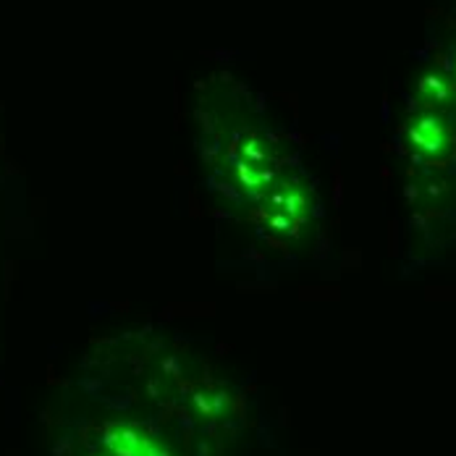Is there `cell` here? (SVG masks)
Instances as JSON below:
<instances>
[{
	"label": "cell",
	"instance_id": "3",
	"mask_svg": "<svg viewBox=\"0 0 456 456\" xmlns=\"http://www.w3.org/2000/svg\"><path fill=\"white\" fill-rule=\"evenodd\" d=\"M286 208H289V213H297V216H299V213L305 210V197H299V194H297V197H289Z\"/></svg>",
	"mask_w": 456,
	"mask_h": 456
},
{
	"label": "cell",
	"instance_id": "1",
	"mask_svg": "<svg viewBox=\"0 0 456 456\" xmlns=\"http://www.w3.org/2000/svg\"><path fill=\"white\" fill-rule=\"evenodd\" d=\"M105 444L113 452V456H171L168 449L152 444L139 430L126 428V425H113L105 436Z\"/></svg>",
	"mask_w": 456,
	"mask_h": 456
},
{
	"label": "cell",
	"instance_id": "4",
	"mask_svg": "<svg viewBox=\"0 0 456 456\" xmlns=\"http://www.w3.org/2000/svg\"><path fill=\"white\" fill-rule=\"evenodd\" d=\"M226 404H228L226 394H216V404H213V411H216V414H221V411L226 410Z\"/></svg>",
	"mask_w": 456,
	"mask_h": 456
},
{
	"label": "cell",
	"instance_id": "2",
	"mask_svg": "<svg viewBox=\"0 0 456 456\" xmlns=\"http://www.w3.org/2000/svg\"><path fill=\"white\" fill-rule=\"evenodd\" d=\"M414 139H417L422 147H428V150H438V147H441V142H444V132H441L438 126L430 132V126H428V124H422V126L414 132Z\"/></svg>",
	"mask_w": 456,
	"mask_h": 456
}]
</instances>
